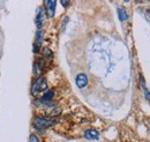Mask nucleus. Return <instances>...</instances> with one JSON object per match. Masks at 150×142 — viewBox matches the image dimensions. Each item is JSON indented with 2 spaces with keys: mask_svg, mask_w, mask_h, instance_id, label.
Returning <instances> with one entry per match:
<instances>
[{
  "mask_svg": "<svg viewBox=\"0 0 150 142\" xmlns=\"http://www.w3.org/2000/svg\"><path fill=\"white\" fill-rule=\"evenodd\" d=\"M143 91H144V96H146V98L150 102V91L148 90V89H144Z\"/></svg>",
  "mask_w": 150,
  "mask_h": 142,
  "instance_id": "ddd939ff",
  "label": "nucleus"
},
{
  "mask_svg": "<svg viewBox=\"0 0 150 142\" xmlns=\"http://www.w3.org/2000/svg\"><path fill=\"white\" fill-rule=\"evenodd\" d=\"M29 142H39V140H38V138L35 134H31L30 138H29Z\"/></svg>",
  "mask_w": 150,
  "mask_h": 142,
  "instance_id": "f8f14e48",
  "label": "nucleus"
},
{
  "mask_svg": "<svg viewBox=\"0 0 150 142\" xmlns=\"http://www.w3.org/2000/svg\"><path fill=\"white\" fill-rule=\"evenodd\" d=\"M43 22H44V12L39 8L37 13V16H36V24H37V28L40 30L42 27H43Z\"/></svg>",
  "mask_w": 150,
  "mask_h": 142,
  "instance_id": "423d86ee",
  "label": "nucleus"
},
{
  "mask_svg": "<svg viewBox=\"0 0 150 142\" xmlns=\"http://www.w3.org/2000/svg\"><path fill=\"white\" fill-rule=\"evenodd\" d=\"M75 82H76V86L80 89L84 88L88 84V76L84 73H80V74H77V76L75 79Z\"/></svg>",
  "mask_w": 150,
  "mask_h": 142,
  "instance_id": "7ed1b4c3",
  "label": "nucleus"
},
{
  "mask_svg": "<svg viewBox=\"0 0 150 142\" xmlns=\"http://www.w3.org/2000/svg\"><path fill=\"white\" fill-rule=\"evenodd\" d=\"M118 16L120 21H126L128 20V13L126 12V9L124 7H119L118 8Z\"/></svg>",
  "mask_w": 150,
  "mask_h": 142,
  "instance_id": "0eeeda50",
  "label": "nucleus"
},
{
  "mask_svg": "<svg viewBox=\"0 0 150 142\" xmlns=\"http://www.w3.org/2000/svg\"><path fill=\"white\" fill-rule=\"evenodd\" d=\"M84 138L88 140H98L99 139V133L96 129H87L84 132Z\"/></svg>",
  "mask_w": 150,
  "mask_h": 142,
  "instance_id": "39448f33",
  "label": "nucleus"
},
{
  "mask_svg": "<svg viewBox=\"0 0 150 142\" xmlns=\"http://www.w3.org/2000/svg\"><path fill=\"white\" fill-rule=\"evenodd\" d=\"M34 70H35V75L39 77V75H40V72H42V67H39V65H38L37 62L34 65Z\"/></svg>",
  "mask_w": 150,
  "mask_h": 142,
  "instance_id": "9d476101",
  "label": "nucleus"
},
{
  "mask_svg": "<svg viewBox=\"0 0 150 142\" xmlns=\"http://www.w3.org/2000/svg\"><path fill=\"white\" fill-rule=\"evenodd\" d=\"M53 96H54V92L53 91H46L44 95H43V97L40 98V101L42 102H44V103H46V102H49V101H51L52 98H53Z\"/></svg>",
  "mask_w": 150,
  "mask_h": 142,
  "instance_id": "6e6552de",
  "label": "nucleus"
},
{
  "mask_svg": "<svg viewBox=\"0 0 150 142\" xmlns=\"http://www.w3.org/2000/svg\"><path fill=\"white\" fill-rule=\"evenodd\" d=\"M45 5H46V13H47V16H49V18H53V16H54V13H56L57 2L53 1V0H47V1H45Z\"/></svg>",
  "mask_w": 150,
  "mask_h": 142,
  "instance_id": "20e7f679",
  "label": "nucleus"
},
{
  "mask_svg": "<svg viewBox=\"0 0 150 142\" xmlns=\"http://www.w3.org/2000/svg\"><path fill=\"white\" fill-rule=\"evenodd\" d=\"M60 4H61L64 7H68L71 2H69V1H65V0H62V1H60Z\"/></svg>",
  "mask_w": 150,
  "mask_h": 142,
  "instance_id": "4468645a",
  "label": "nucleus"
},
{
  "mask_svg": "<svg viewBox=\"0 0 150 142\" xmlns=\"http://www.w3.org/2000/svg\"><path fill=\"white\" fill-rule=\"evenodd\" d=\"M33 124L35 126V128L37 129H42V128H47L50 126L54 124L53 119H46V118H42V117H36L33 120Z\"/></svg>",
  "mask_w": 150,
  "mask_h": 142,
  "instance_id": "f257e3e1",
  "label": "nucleus"
},
{
  "mask_svg": "<svg viewBox=\"0 0 150 142\" xmlns=\"http://www.w3.org/2000/svg\"><path fill=\"white\" fill-rule=\"evenodd\" d=\"M46 82H45V80H43V79H37L36 81H35V83L33 84V88H31V94L35 96V95H37L38 92H40V91H44L45 89H46Z\"/></svg>",
  "mask_w": 150,
  "mask_h": 142,
  "instance_id": "f03ea898",
  "label": "nucleus"
},
{
  "mask_svg": "<svg viewBox=\"0 0 150 142\" xmlns=\"http://www.w3.org/2000/svg\"><path fill=\"white\" fill-rule=\"evenodd\" d=\"M43 54H44L45 57H51V55H52V51H51L49 48H44V49H43Z\"/></svg>",
  "mask_w": 150,
  "mask_h": 142,
  "instance_id": "9b49d317",
  "label": "nucleus"
},
{
  "mask_svg": "<svg viewBox=\"0 0 150 142\" xmlns=\"http://www.w3.org/2000/svg\"><path fill=\"white\" fill-rule=\"evenodd\" d=\"M42 39H43V31H40V30H38L37 34H36V46H39L40 45V42H42Z\"/></svg>",
  "mask_w": 150,
  "mask_h": 142,
  "instance_id": "1a4fd4ad",
  "label": "nucleus"
}]
</instances>
